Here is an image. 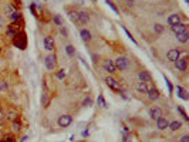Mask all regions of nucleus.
Returning <instances> with one entry per match:
<instances>
[{
	"label": "nucleus",
	"mask_w": 189,
	"mask_h": 142,
	"mask_svg": "<svg viewBox=\"0 0 189 142\" xmlns=\"http://www.w3.org/2000/svg\"><path fill=\"white\" fill-rule=\"evenodd\" d=\"M12 40H13V44L16 46L17 49L24 50L26 47H27V37H26V33L24 31L17 33V34L13 37Z\"/></svg>",
	"instance_id": "obj_1"
},
{
	"label": "nucleus",
	"mask_w": 189,
	"mask_h": 142,
	"mask_svg": "<svg viewBox=\"0 0 189 142\" xmlns=\"http://www.w3.org/2000/svg\"><path fill=\"white\" fill-rule=\"evenodd\" d=\"M147 84V94H148V98L151 101H155L159 98V91L151 84V82H145Z\"/></svg>",
	"instance_id": "obj_2"
},
{
	"label": "nucleus",
	"mask_w": 189,
	"mask_h": 142,
	"mask_svg": "<svg viewBox=\"0 0 189 142\" xmlns=\"http://www.w3.org/2000/svg\"><path fill=\"white\" fill-rule=\"evenodd\" d=\"M114 65H115V68L124 71V70L128 68V58L127 57H118V58L114 61Z\"/></svg>",
	"instance_id": "obj_3"
},
{
	"label": "nucleus",
	"mask_w": 189,
	"mask_h": 142,
	"mask_svg": "<svg viewBox=\"0 0 189 142\" xmlns=\"http://www.w3.org/2000/svg\"><path fill=\"white\" fill-rule=\"evenodd\" d=\"M44 63H45V67H47V70H50V71H53L54 68H56V56L54 54H50V56H47L45 57V60H44Z\"/></svg>",
	"instance_id": "obj_4"
},
{
	"label": "nucleus",
	"mask_w": 189,
	"mask_h": 142,
	"mask_svg": "<svg viewBox=\"0 0 189 142\" xmlns=\"http://www.w3.org/2000/svg\"><path fill=\"white\" fill-rule=\"evenodd\" d=\"M57 122L61 128H66V126H68L73 122V118H71V115H61V117L58 118Z\"/></svg>",
	"instance_id": "obj_5"
},
{
	"label": "nucleus",
	"mask_w": 189,
	"mask_h": 142,
	"mask_svg": "<svg viewBox=\"0 0 189 142\" xmlns=\"http://www.w3.org/2000/svg\"><path fill=\"white\" fill-rule=\"evenodd\" d=\"M105 82H107V85L110 87V88L115 89V91H121V84H119L115 78L108 77V78H105Z\"/></svg>",
	"instance_id": "obj_6"
},
{
	"label": "nucleus",
	"mask_w": 189,
	"mask_h": 142,
	"mask_svg": "<svg viewBox=\"0 0 189 142\" xmlns=\"http://www.w3.org/2000/svg\"><path fill=\"white\" fill-rule=\"evenodd\" d=\"M179 50L178 49H172V50H169L168 53H166V57H168V61H171V63H175V61L179 58Z\"/></svg>",
	"instance_id": "obj_7"
},
{
	"label": "nucleus",
	"mask_w": 189,
	"mask_h": 142,
	"mask_svg": "<svg viewBox=\"0 0 189 142\" xmlns=\"http://www.w3.org/2000/svg\"><path fill=\"white\" fill-rule=\"evenodd\" d=\"M103 67H104V70H105L107 73H110V74L115 73V70H117L112 60H105V61H104V64H103Z\"/></svg>",
	"instance_id": "obj_8"
},
{
	"label": "nucleus",
	"mask_w": 189,
	"mask_h": 142,
	"mask_svg": "<svg viewBox=\"0 0 189 142\" xmlns=\"http://www.w3.org/2000/svg\"><path fill=\"white\" fill-rule=\"evenodd\" d=\"M172 31L175 33V34H181V33H185V31H188V30H186V24L185 23H178V24H175V26H172Z\"/></svg>",
	"instance_id": "obj_9"
},
{
	"label": "nucleus",
	"mask_w": 189,
	"mask_h": 142,
	"mask_svg": "<svg viewBox=\"0 0 189 142\" xmlns=\"http://www.w3.org/2000/svg\"><path fill=\"white\" fill-rule=\"evenodd\" d=\"M149 117L152 119H158L159 117H162V111H161L159 107H152L151 110H149Z\"/></svg>",
	"instance_id": "obj_10"
},
{
	"label": "nucleus",
	"mask_w": 189,
	"mask_h": 142,
	"mask_svg": "<svg viewBox=\"0 0 189 142\" xmlns=\"http://www.w3.org/2000/svg\"><path fill=\"white\" fill-rule=\"evenodd\" d=\"M168 119L165 117H159L156 119V126H158V129H166L168 128Z\"/></svg>",
	"instance_id": "obj_11"
},
{
	"label": "nucleus",
	"mask_w": 189,
	"mask_h": 142,
	"mask_svg": "<svg viewBox=\"0 0 189 142\" xmlns=\"http://www.w3.org/2000/svg\"><path fill=\"white\" fill-rule=\"evenodd\" d=\"M138 78H140V81H142V82H151L152 81V77L148 71H140Z\"/></svg>",
	"instance_id": "obj_12"
},
{
	"label": "nucleus",
	"mask_w": 189,
	"mask_h": 142,
	"mask_svg": "<svg viewBox=\"0 0 189 142\" xmlns=\"http://www.w3.org/2000/svg\"><path fill=\"white\" fill-rule=\"evenodd\" d=\"M166 21H168V24L172 27V26L178 24V23H181V16H179V14H171Z\"/></svg>",
	"instance_id": "obj_13"
},
{
	"label": "nucleus",
	"mask_w": 189,
	"mask_h": 142,
	"mask_svg": "<svg viewBox=\"0 0 189 142\" xmlns=\"http://www.w3.org/2000/svg\"><path fill=\"white\" fill-rule=\"evenodd\" d=\"M90 20V16L87 12H78V24H85Z\"/></svg>",
	"instance_id": "obj_14"
},
{
	"label": "nucleus",
	"mask_w": 189,
	"mask_h": 142,
	"mask_svg": "<svg viewBox=\"0 0 189 142\" xmlns=\"http://www.w3.org/2000/svg\"><path fill=\"white\" fill-rule=\"evenodd\" d=\"M44 49L51 51L54 49V38L53 37H44Z\"/></svg>",
	"instance_id": "obj_15"
},
{
	"label": "nucleus",
	"mask_w": 189,
	"mask_h": 142,
	"mask_svg": "<svg viewBox=\"0 0 189 142\" xmlns=\"http://www.w3.org/2000/svg\"><path fill=\"white\" fill-rule=\"evenodd\" d=\"M176 95H178V97H181L182 100H185V101H188V100H189L188 93H186V91L182 88V87H179V85L176 87Z\"/></svg>",
	"instance_id": "obj_16"
},
{
	"label": "nucleus",
	"mask_w": 189,
	"mask_h": 142,
	"mask_svg": "<svg viewBox=\"0 0 189 142\" xmlns=\"http://www.w3.org/2000/svg\"><path fill=\"white\" fill-rule=\"evenodd\" d=\"M50 101H51V97H50L49 93H44L41 95V105L44 107V108H47L50 105Z\"/></svg>",
	"instance_id": "obj_17"
},
{
	"label": "nucleus",
	"mask_w": 189,
	"mask_h": 142,
	"mask_svg": "<svg viewBox=\"0 0 189 142\" xmlns=\"http://www.w3.org/2000/svg\"><path fill=\"white\" fill-rule=\"evenodd\" d=\"M175 63H176V68L179 71H185L186 70V58H178Z\"/></svg>",
	"instance_id": "obj_18"
},
{
	"label": "nucleus",
	"mask_w": 189,
	"mask_h": 142,
	"mask_svg": "<svg viewBox=\"0 0 189 142\" xmlns=\"http://www.w3.org/2000/svg\"><path fill=\"white\" fill-rule=\"evenodd\" d=\"M16 12H17V10L14 9V6H13V4H7V6L4 7V13H6V16H7L9 19H10V17H12Z\"/></svg>",
	"instance_id": "obj_19"
},
{
	"label": "nucleus",
	"mask_w": 189,
	"mask_h": 142,
	"mask_svg": "<svg viewBox=\"0 0 189 142\" xmlns=\"http://www.w3.org/2000/svg\"><path fill=\"white\" fill-rule=\"evenodd\" d=\"M80 36H81V38L84 41H90L91 40V33L88 31V30H85V28H82L81 31H80Z\"/></svg>",
	"instance_id": "obj_20"
},
{
	"label": "nucleus",
	"mask_w": 189,
	"mask_h": 142,
	"mask_svg": "<svg viewBox=\"0 0 189 142\" xmlns=\"http://www.w3.org/2000/svg\"><path fill=\"white\" fill-rule=\"evenodd\" d=\"M176 38H178V41H179V43H186V41L189 40V34H188V31L181 33V34H178Z\"/></svg>",
	"instance_id": "obj_21"
},
{
	"label": "nucleus",
	"mask_w": 189,
	"mask_h": 142,
	"mask_svg": "<svg viewBox=\"0 0 189 142\" xmlns=\"http://www.w3.org/2000/svg\"><path fill=\"white\" fill-rule=\"evenodd\" d=\"M135 88L140 91V93H147V84L145 82H142V81H138L135 84Z\"/></svg>",
	"instance_id": "obj_22"
},
{
	"label": "nucleus",
	"mask_w": 189,
	"mask_h": 142,
	"mask_svg": "<svg viewBox=\"0 0 189 142\" xmlns=\"http://www.w3.org/2000/svg\"><path fill=\"white\" fill-rule=\"evenodd\" d=\"M168 126L171 128L172 131H178V129H181V126H182V124L179 121H173V122H171V124H168Z\"/></svg>",
	"instance_id": "obj_23"
},
{
	"label": "nucleus",
	"mask_w": 189,
	"mask_h": 142,
	"mask_svg": "<svg viewBox=\"0 0 189 142\" xmlns=\"http://www.w3.org/2000/svg\"><path fill=\"white\" fill-rule=\"evenodd\" d=\"M12 126H13V131H20V121H19V118H14V119H13Z\"/></svg>",
	"instance_id": "obj_24"
},
{
	"label": "nucleus",
	"mask_w": 189,
	"mask_h": 142,
	"mask_svg": "<svg viewBox=\"0 0 189 142\" xmlns=\"http://www.w3.org/2000/svg\"><path fill=\"white\" fill-rule=\"evenodd\" d=\"M0 142H16V138L13 135H6V137L0 139Z\"/></svg>",
	"instance_id": "obj_25"
},
{
	"label": "nucleus",
	"mask_w": 189,
	"mask_h": 142,
	"mask_svg": "<svg viewBox=\"0 0 189 142\" xmlns=\"http://www.w3.org/2000/svg\"><path fill=\"white\" fill-rule=\"evenodd\" d=\"M98 104L103 107V108H107V102H105V100H104L103 95H98Z\"/></svg>",
	"instance_id": "obj_26"
},
{
	"label": "nucleus",
	"mask_w": 189,
	"mask_h": 142,
	"mask_svg": "<svg viewBox=\"0 0 189 142\" xmlns=\"http://www.w3.org/2000/svg\"><path fill=\"white\" fill-rule=\"evenodd\" d=\"M122 142H131V139L128 138V129L124 128V137H122Z\"/></svg>",
	"instance_id": "obj_27"
},
{
	"label": "nucleus",
	"mask_w": 189,
	"mask_h": 142,
	"mask_svg": "<svg viewBox=\"0 0 189 142\" xmlns=\"http://www.w3.org/2000/svg\"><path fill=\"white\" fill-rule=\"evenodd\" d=\"M178 111H179V112H181V115L182 117H184V119H186V121H188V114L185 112V110H184V108H182V107H178Z\"/></svg>",
	"instance_id": "obj_28"
},
{
	"label": "nucleus",
	"mask_w": 189,
	"mask_h": 142,
	"mask_svg": "<svg viewBox=\"0 0 189 142\" xmlns=\"http://www.w3.org/2000/svg\"><path fill=\"white\" fill-rule=\"evenodd\" d=\"M53 21L56 23L57 26H61V17L58 16V14H56V16L53 17Z\"/></svg>",
	"instance_id": "obj_29"
},
{
	"label": "nucleus",
	"mask_w": 189,
	"mask_h": 142,
	"mask_svg": "<svg viewBox=\"0 0 189 142\" xmlns=\"http://www.w3.org/2000/svg\"><path fill=\"white\" fill-rule=\"evenodd\" d=\"M82 105H84V107H91V105H93V100H91L90 97L85 98V100H84V102H82Z\"/></svg>",
	"instance_id": "obj_30"
},
{
	"label": "nucleus",
	"mask_w": 189,
	"mask_h": 142,
	"mask_svg": "<svg viewBox=\"0 0 189 142\" xmlns=\"http://www.w3.org/2000/svg\"><path fill=\"white\" fill-rule=\"evenodd\" d=\"M124 31H125V34H127V36H128V37H129V40H131V41H132V43H134V44H136V41H135V38H134V37H132V36H131V33L128 31V30H127V28H125V27H124Z\"/></svg>",
	"instance_id": "obj_31"
},
{
	"label": "nucleus",
	"mask_w": 189,
	"mask_h": 142,
	"mask_svg": "<svg viewBox=\"0 0 189 142\" xmlns=\"http://www.w3.org/2000/svg\"><path fill=\"white\" fill-rule=\"evenodd\" d=\"M105 3H107L108 6H110V7H111L112 10H114V12H115V13H118V9L115 7V6H114V3H112V2H110V0H105Z\"/></svg>",
	"instance_id": "obj_32"
},
{
	"label": "nucleus",
	"mask_w": 189,
	"mask_h": 142,
	"mask_svg": "<svg viewBox=\"0 0 189 142\" xmlns=\"http://www.w3.org/2000/svg\"><path fill=\"white\" fill-rule=\"evenodd\" d=\"M154 30H155L156 33H162V31H164V27H162L161 24H155V26H154Z\"/></svg>",
	"instance_id": "obj_33"
},
{
	"label": "nucleus",
	"mask_w": 189,
	"mask_h": 142,
	"mask_svg": "<svg viewBox=\"0 0 189 142\" xmlns=\"http://www.w3.org/2000/svg\"><path fill=\"white\" fill-rule=\"evenodd\" d=\"M66 51H67V54L73 56V54H74V49H73V46H67V47H66Z\"/></svg>",
	"instance_id": "obj_34"
},
{
	"label": "nucleus",
	"mask_w": 189,
	"mask_h": 142,
	"mask_svg": "<svg viewBox=\"0 0 189 142\" xmlns=\"http://www.w3.org/2000/svg\"><path fill=\"white\" fill-rule=\"evenodd\" d=\"M66 77V73H64V70H60L57 73V78H60V80H63V78Z\"/></svg>",
	"instance_id": "obj_35"
},
{
	"label": "nucleus",
	"mask_w": 189,
	"mask_h": 142,
	"mask_svg": "<svg viewBox=\"0 0 189 142\" xmlns=\"http://www.w3.org/2000/svg\"><path fill=\"white\" fill-rule=\"evenodd\" d=\"M165 81H166V85H168V89H169V94H172V84H171V82H169V80L166 77H165Z\"/></svg>",
	"instance_id": "obj_36"
},
{
	"label": "nucleus",
	"mask_w": 189,
	"mask_h": 142,
	"mask_svg": "<svg viewBox=\"0 0 189 142\" xmlns=\"http://www.w3.org/2000/svg\"><path fill=\"white\" fill-rule=\"evenodd\" d=\"M179 142H189V137L188 135H184V137L179 139Z\"/></svg>",
	"instance_id": "obj_37"
},
{
	"label": "nucleus",
	"mask_w": 189,
	"mask_h": 142,
	"mask_svg": "<svg viewBox=\"0 0 189 142\" xmlns=\"http://www.w3.org/2000/svg\"><path fill=\"white\" fill-rule=\"evenodd\" d=\"M3 118H4V114H3V110L0 108V124H2V121H3Z\"/></svg>",
	"instance_id": "obj_38"
},
{
	"label": "nucleus",
	"mask_w": 189,
	"mask_h": 142,
	"mask_svg": "<svg viewBox=\"0 0 189 142\" xmlns=\"http://www.w3.org/2000/svg\"><path fill=\"white\" fill-rule=\"evenodd\" d=\"M2 26H4V20L2 19V17H0V27H2Z\"/></svg>",
	"instance_id": "obj_39"
},
{
	"label": "nucleus",
	"mask_w": 189,
	"mask_h": 142,
	"mask_svg": "<svg viewBox=\"0 0 189 142\" xmlns=\"http://www.w3.org/2000/svg\"><path fill=\"white\" fill-rule=\"evenodd\" d=\"M77 2H78L77 4H82V3H84V0H77Z\"/></svg>",
	"instance_id": "obj_40"
},
{
	"label": "nucleus",
	"mask_w": 189,
	"mask_h": 142,
	"mask_svg": "<svg viewBox=\"0 0 189 142\" xmlns=\"http://www.w3.org/2000/svg\"><path fill=\"white\" fill-rule=\"evenodd\" d=\"M0 139H2V129H0Z\"/></svg>",
	"instance_id": "obj_41"
},
{
	"label": "nucleus",
	"mask_w": 189,
	"mask_h": 142,
	"mask_svg": "<svg viewBox=\"0 0 189 142\" xmlns=\"http://www.w3.org/2000/svg\"><path fill=\"white\" fill-rule=\"evenodd\" d=\"M80 142H85V141H80Z\"/></svg>",
	"instance_id": "obj_42"
}]
</instances>
